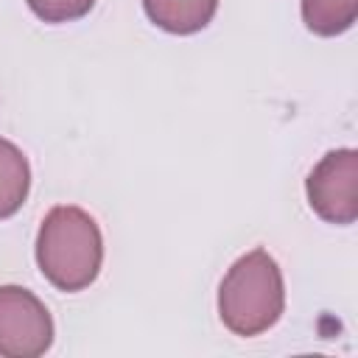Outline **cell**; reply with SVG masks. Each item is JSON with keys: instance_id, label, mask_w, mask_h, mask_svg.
<instances>
[{"instance_id": "cell-1", "label": "cell", "mask_w": 358, "mask_h": 358, "mask_svg": "<svg viewBox=\"0 0 358 358\" xmlns=\"http://www.w3.org/2000/svg\"><path fill=\"white\" fill-rule=\"evenodd\" d=\"M36 263L59 291L92 285L103 263V238L95 218L73 204L53 207L36 235Z\"/></svg>"}, {"instance_id": "cell-8", "label": "cell", "mask_w": 358, "mask_h": 358, "mask_svg": "<svg viewBox=\"0 0 358 358\" xmlns=\"http://www.w3.org/2000/svg\"><path fill=\"white\" fill-rule=\"evenodd\" d=\"M28 6L45 22H73L84 17L95 0H28Z\"/></svg>"}, {"instance_id": "cell-6", "label": "cell", "mask_w": 358, "mask_h": 358, "mask_svg": "<svg viewBox=\"0 0 358 358\" xmlns=\"http://www.w3.org/2000/svg\"><path fill=\"white\" fill-rule=\"evenodd\" d=\"M28 187H31V168L25 154L0 137V218L14 215L25 199H28Z\"/></svg>"}, {"instance_id": "cell-3", "label": "cell", "mask_w": 358, "mask_h": 358, "mask_svg": "<svg viewBox=\"0 0 358 358\" xmlns=\"http://www.w3.org/2000/svg\"><path fill=\"white\" fill-rule=\"evenodd\" d=\"M310 210L327 224H352L358 218V151L336 148L324 154L305 182Z\"/></svg>"}, {"instance_id": "cell-2", "label": "cell", "mask_w": 358, "mask_h": 358, "mask_svg": "<svg viewBox=\"0 0 358 358\" xmlns=\"http://www.w3.org/2000/svg\"><path fill=\"white\" fill-rule=\"evenodd\" d=\"M282 308V271L266 249H252L229 266L218 288V316L235 336L266 333L280 322Z\"/></svg>"}, {"instance_id": "cell-7", "label": "cell", "mask_w": 358, "mask_h": 358, "mask_svg": "<svg viewBox=\"0 0 358 358\" xmlns=\"http://www.w3.org/2000/svg\"><path fill=\"white\" fill-rule=\"evenodd\" d=\"M358 0H302V20L319 36H338L352 28Z\"/></svg>"}, {"instance_id": "cell-4", "label": "cell", "mask_w": 358, "mask_h": 358, "mask_svg": "<svg viewBox=\"0 0 358 358\" xmlns=\"http://www.w3.org/2000/svg\"><path fill=\"white\" fill-rule=\"evenodd\" d=\"M53 344V319L39 296L20 285H0V355L36 358Z\"/></svg>"}, {"instance_id": "cell-5", "label": "cell", "mask_w": 358, "mask_h": 358, "mask_svg": "<svg viewBox=\"0 0 358 358\" xmlns=\"http://www.w3.org/2000/svg\"><path fill=\"white\" fill-rule=\"evenodd\" d=\"M143 8L154 25L171 34H196L215 17L218 0H143Z\"/></svg>"}]
</instances>
